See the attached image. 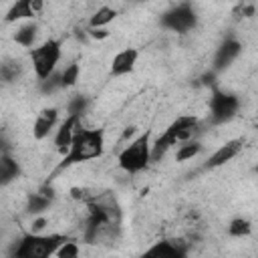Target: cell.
<instances>
[{
  "instance_id": "cell-22",
  "label": "cell",
  "mask_w": 258,
  "mask_h": 258,
  "mask_svg": "<svg viewBox=\"0 0 258 258\" xmlns=\"http://www.w3.org/2000/svg\"><path fill=\"white\" fill-rule=\"evenodd\" d=\"M87 107H89V99H87L85 95H75V97L69 101V105H67L69 115H79V117L87 111Z\"/></svg>"
},
{
  "instance_id": "cell-5",
  "label": "cell",
  "mask_w": 258,
  "mask_h": 258,
  "mask_svg": "<svg viewBox=\"0 0 258 258\" xmlns=\"http://www.w3.org/2000/svg\"><path fill=\"white\" fill-rule=\"evenodd\" d=\"M60 56H62V42L58 38H48L42 44L30 48V62L38 83L46 81L52 73H56V64Z\"/></svg>"
},
{
  "instance_id": "cell-16",
  "label": "cell",
  "mask_w": 258,
  "mask_h": 258,
  "mask_svg": "<svg viewBox=\"0 0 258 258\" xmlns=\"http://www.w3.org/2000/svg\"><path fill=\"white\" fill-rule=\"evenodd\" d=\"M18 175H20V165L4 151V153L0 155V183H2V185H8V183L14 181Z\"/></svg>"
},
{
  "instance_id": "cell-26",
  "label": "cell",
  "mask_w": 258,
  "mask_h": 258,
  "mask_svg": "<svg viewBox=\"0 0 258 258\" xmlns=\"http://www.w3.org/2000/svg\"><path fill=\"white\" fill-rule=\"evenodd\" d=\"M89 34H91V38H95V40H103V38L109 36V30H107V28H89Z\"/></svg>"
},
{
  "instance_id": "cell-4",
  "label": "cell",
  "mask_w": 258,
  "mask_h": 258,
  "mask_svg": "<svg viewBox=\"0 0 258 258\" xmlns=\"http://www.w3.org/2000/svg\"><path fill=\"white\" fill-rule=\"evenodd\" d=\"M117 161H119V167L127 173L143 171L151 163V133L145 131L139 137H135L133 141H129L121 149Z\"/></svg>"
},
{
  "instance_id": "cell-24",
  "label": "cell",
  "mask_w": 258,
  "mask_h": 258,
  "mask_svg": "<svg viewBox=\"0 0 258 258\" xmlns=\"http://www.w3.org/2000/svg\"><path fill=\"white\" fill-rule=\"evenodd\" d=\"M56 89H62V83H60V73H52L46 81H40V91L44 95H50L54 93Z\"/></svg>"
},
{
  "instance_id": "cell-14",
  "label": "cell",
  "mask_w": 258,
  "mask_h": 258,
  "mask_svg": "<svg viewBox=\"0 0 258 258\" xmlns=\"http://www.w3.org/2000/svg\"><path fill=\"white\" fill-rule=\"evenodd\" d=\"M56 121H58V111H56L54 107H50V109H42V111L36 115V119H34V125H32V137H34L36 141H42L44 137L50 135V131H52V127L56 125Z\"/></svg>"
},
{
  "instance_id": "cell-25",
  "label": "cell",
  "mask_w": 258,
  "mask_h": 258,
  "mask_svg": "<svg viewBox=\"0 0 258 258\" xmlns=\"http://www.w3.org/2000/svg\"><path fill=\"white\" fill-rule=\"evenodd\" d=\"M0 73H2V79L6 83L16 81V77L20 75V62H4L2 69H0Z\"/></svg>"
},
{
  "instance_id": "cell-10",
  "label": "cell",
  "mask_w": 258,
  "mask_h": 258,
  "mask_svg": "<svg viewBox=\"0 0 258 258\" xmlns=\"http://www.w3.org/2000/svg\"><path fill=\"white\" fill-rule=\"evenodd\" d=\"M79 125H81V117H79V115H69V117L60 123L58 131H56V135H54V147H56L58 153H62V155L69 153L71 143H73V139H75V133H77Z\"/></svg>"
},
{
  "instance_id": "cell-3",
  "label": "cell",
  "mask_w": 258,
  "mask_h": 258,
  "mask_svg": "<svg viewBox=\"0 0 258 258\" xmlns=\"http://www.w3.org/2000/svg\"><path fill=\"white\" fill-rule=\"evenodd\" d=\"M69 238L62 234H32L26 232L14 244L10 258H52Z\"/></svg>"
},
{
  "instance_id": "cell-27",
  "label": "cell",
  "mask_w": 258,
  "mask_h": 258,
  "mask_svg": "<svg viewBox=\"0 0 258 258\" xmlns=\"http://www.w3.org/2000/svg\"><path fill=\"white\" fill-rule=\"evenodd\" d=\"M46 226V220L44 218H36L34 222H32V228H30V232L32 234H40V230Z\"/></svg>"
},
{
  "instance_id": "cell-21",
  "label": "cell",
  "mask_w": 258,
  "mask_h": 258,
  "mask_svg": "<svg viewBox=\"0 0 258 258\" xmlns=\"http://www.w3.org/2000/svg\"><path fill=\"white\" fill-rule=\"evenodd\" d=\"M79 75H81V64H79V62H71L69 67H64V71L60 73V83H62V89H69V87L77 85Z\"/></svg>"
},
{
  "instance_id": "cell-13",
  "label": "cell",
  "mask_w": 258,
  "mask_h": 258,
  "mask_svg": "<svg viewBox=\"0 0 258 258\" xmlns=\"http://www.w3.org/2000/svg\"><path fill=\"white\" fill-rule=\"evenodd\" d=\"M42 2L40 0H18L16 4L10 6V10L6 12V22H14V20H32L40 10H42Z\"/></svg>"
},
{
  "instance_id": "cell-18",
  "label": "cell",
  "mask_w": 258,
  "mask_h": 258,
  "mask_svg": "<svg viewBox=\"0 0 258 258\" xmlns=\"http://www.w3.org/2000/svg\"><path fill=\"white\" fill-rule=\"evenodd\" d=\"M115 16H117L115 8H111V6H101V8H97V12L89 18V28H107V24H111V22L115 20Z\"/></svg>"
},
{
  "instance_id": "cell-23",
  "label": "cell",
  "mask_w": 258,
  "mask_h": 258,
  "mask_svg": "<svg viewBox=\"0 0 258 258\" xmlns=\"http://www.w3.org/2000/svg\"><path fill=\"white\" fill-rule=\"evenodd\" d=\"M79 254H81V248H79V244L75 242V240H67L58 250H56V258H79Z\"/></svg>"
},
{
  "instance_id": "cell-11",
  "label": "cell",
  "mask_w": 258,
  "mask_h": 258,
  "mask_svg": "<svg viewBox=\"0 0 258 258\" xmlns=\"http://www.w3.org/2000/svg\"><path fill=\"white\" fill-rule=\"evenodd\" d=\"M137 58H139V50L137 48H123L119 50L113 60H111V67H109V75L111 77H123V75H129L133 73L135 64H137Z\"/></svg>"
},
{
  "instance_id": "cell-1",
  "label": "cell",
  "mask_w": 258,
  "mask_h": 258,
  "mask_svg": "<svg viewBox=\"0 0 258 258\" xmlns=\"http://www.w3.org/2000/svg\"><path fill=\"white\" fill-rule=\"evenodd\" d=\"M103 151H105V133H103V129H87V127L79 125L69 153L62 155V159L58 161L52 175L58 173V171H64V169H69L77 163L97 159V157L103 155Z\"/></svg>"
},
{
  "instance_id": "cell-12",
  "label": "cell",
  "mask_w": 258,
  "mask_h": 258,
  "mask_svg": "<svg viewBox=\"0 0 258 258\" xmlns=\"http://www.w3.org/2000/svg\"><path fill=\"white\" fill-rule=\"evenodd\" d=\"M242 145H244L242 139H230V141H226L224 145H220V147L208 157L206 167H208V169H214V167H220V165L232 161V159L242 151Z\"/></svg>"
},
{
  "instance_id": "cell-7",
  "label": "cell",
  "mask_w": 258,
  "mask_h": 258,
  "mask_svg": "<svg viewBox=\"0 0 258 258\" xmlns=\"http://www.w3.org/2000/svg\"><path fill=\"white\" fill-rule=\"evenodd\" d=\"M196 24H198V14H196L194 6L187 4V2L169 8L161 16V26L167 28V30H171V32H177V34L189 32Z\"/></svg>"
},
{
  "instance_id": "cell-17",
  "label": "cell",
  "mask_w": 258,
  "mask_h": 258,
  "mask_svg": "<svg viewBox=\"0 0 258 258\" xmlns=\"http://www.w3.org/2000/svg\"><path fill=\"white\" fill-rule=\"evenodd\" d=\"M36 32H38V24H36L34 20L24 22V24L16 30L14 42L20 44V46H24V48H30V46L34 44V40H36ZM32 48H34V46H32Z\"/></svg>"
},
{
  "instance_id": "cell-19",
  "label": "cell",
  "mask_w": 258,
  "mask_h": 258,
  "mask_svg": "<svg viewBox=\"0 0 258 258\" xmlns=\"http://www.w3.org/2000/svg\"><path fill=\"white\" fill-rule=\"evenodd\" d=\"M250 232H252V224L246 218H234L228 224V234L232 238H246V236H250Z\"/></svg>"
},
{
  "instance_id": "cell-8",
  "label": "cell",
  "mask_w": 258,
  "mask_h": 258,
  "mask_svg": "<svg viewBox=\"0 0 258 258\" xmlns=\"http://www.w3.org/2000/svg\"><path fill=\"white\" fill-rule=\"evenodd\" d=\"M139 258H187V244L181 240H159Z\"/></svg>"
},
{
  "instance_id": "cell-9",
  "label": "cell",
  "mask_w": 258,
  "mask_h": 258,
  "mask_svg": "<svg viewBox=\"0 0 258 258\" xmlns=\"http://www.w3.org/2000/svg\"><path fill=\"white\" fill-rule=\"evenodd\" d=\"M240 52H242V42L236 40V38H226V40L216 48L214 62H212V71H214V73H220V71L228 69V67L238 58Z\"/></svg>"
},
{
  "instance_id": "cell-6",
  "label": "cell",
  "mask_w": 258,
  "mask_h": 258,
  "mask_svg": "<svg viewBox=\"0 0 258 258\" xmlns=\"http://www.w3.org/2000/svg\"><path fill=\"white\" fill-rule=\"evenodd\" d=\"M238 109H240V99L236 95L220 91V89L212 91V97H210V119H212L214 125L228 123L230 119L236 117Z\"/></svg>"
},
{
  "instance_id": "cell-20",
  "label": "cell",
  "mask_w": 258,
  "mask_h": 258,
  "mask_svg": "<svg viewBox=\"0 0 258 258\" xmlns=\"http://www.w3.org/2000/svg\"><path fill=\"white\" fill-rule=\"evenodd\" d=\"M202 151V143L200 141H187V143H181L175 151V161H187L191 157H196L198 153Z\"/></svg>"
},
{
  "instance_id": "cell-2",
  "label": "cell",
  "mask_w": 258,
  "mask_h": 258,
  "mask_svg": "<svg viewBox=\"0 0 258 258\" xmlns=\"http://www.w3.org/2000/svg\"><path fill=\"white\" fill-rule=\"evenodd\" d=\"M198 127H200V119L198 117H194V115H179L151 143V161H159L169 147L187 143L194 137V133L198 131Z\"/></svg>"
},
{
  "instance_id": "cell-15",
  "label": "cell",
  "mask_w": 258,
  "mask_h": 258,
  "mask_svg": "<svg viewBox=\"0 0 258 258\" xmlns=\"http://www.w3.org/2000/svg\"><path fill=\"white\" fill-rule=\"evenodd\" d=\"M52 198H54L52 187H42L38 194H30V196H28V200H26V212H28V214H32V216L42 214L44 210H48V208H50Z\"/></svg>"
}]
</instances>
